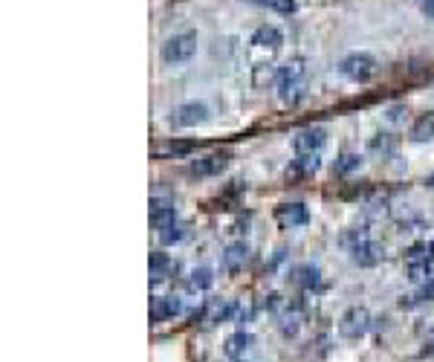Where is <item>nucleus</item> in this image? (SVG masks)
<instances>
[{
    "label": "nucleus",
    "mask_w": 434,
    "mask_h": 362,
    "mask_svg": "<svg viewBox=\"0 0 434 362\" xmlns=\"http://www.w3.org/2000/svg\"><path fill=\"white\" fill-rule=\"evenodd\" d=\"M191 148H194L191 142H171V145L157 148V157H168V154H188Z\"/></svg>",
    "instance_id": "b1692460"
},
{
    "label": "nucleus",
    "mask_w": 434,
    "mask_h": 362,
    "mask_svg": "<svg viewBox=\"0 0 434 362\" xmlns=\"http://www.w3.org/2000/svg\"><path fill=\"white\" fill-rule=\"evenodd\" d=\"M246 258H249V246L243 241H237V244L226 246V253H223V267H226V270H237V267H243Z\"/></svg>",
    "instance_id": "dca6fc26"
},
{
    "label": "nucleus",
    "mask_w": 434,
    "mask_h": 362,
    "mask_svg": "<svg viewBox=\"0 0 434 362\" xmlns=\"http://www.w3.org/2000/svg\"><path fill=\"white\" fill-rule=\"evenodd\" d=\"M212 284H215L212 267H197V270H191V278H188V287H191V290H208Z\"/></svg>",
    "instance_id": "6ab92c4d"
},
{
    "label": "nucleus",
    "mask_w": 434,
    "mask_h": 362,
    "mask_svg": "<svg viewBox=\"0 0 434 362\" xmlns=\"http://www.w3.org/2000/svg\"><path fill=\"white\" fill-rule=\"evenodd\" d=\"M325 142H327V131L318 128V125H316V128L299 131L296 139H292V145H296L299 154H318V151L325 148Z\"/></svg>",
    "instance_id": "6e6552de"
},
{
    "label": "nucleus",
    "mask_w": 434,
    "mask_h": 362,
    "mask_svg": "<svg viewBox=\"0 0 434 362\" xmlns=\"http://www.w3.org/2000/svg\"><path fill=\"white\" fill-rule=\"evenodd\" d=\"M347 253H351V261L359 264V267H376V264L385 258V246L365 238L362 244H356L354 249H347Z\"/></svg>",
    "instance_id": "39448f33"
},
{
    "label": "nucleus",
    "mask_w": 434,
    "mask_h": 362,
    "mask_svg": "<svg viewBox=\"0 0 434 362\" xmlns=\"http://www.w3.org/2000/svg\"><path fill=\"white\" fill-rule=\"evenodd\" d=\"M252 44L263 47V50H278V47L284 44V35H281L278 26L267 23V26H258V30H255V35H252Z\"/></svg>",
    "instance_id": "ddd939ff"
},
{
    "label": "nucleus",
    "mask_w": 434,
    "mask_h": 362,
    "mask_svg": "<svg viewBox=\"0 0 434 362\" xmlns=\"http://www.w3.org/2000/svg\"><path fill=\"white\" fill-rule=\"evenodd\" d=\"M287 278H290V281L296 284V287H301V290H313V287L321 284V273L313 267V264H299V267L290 270Z\"/></svg>",
    "instance_id": "9b49d317"
},
{
    "label": "nucleus",
    "mask_w": 434,
    "mask_h": 362,
    "mask_svg": "<svg viewBox=\"0 0 434 362\" xmlns=\"http://www.w3.org/2000/svg\"><path fill=\"white\" fill-rule=\"evenodd\" d=\"M423 12L428 18H434V0H423Z\"/></svg>",
    "instance_id": "bb28decb"
},
{
    "label": "nucleus",
    "mask_w": 434,
    "mask_h": 362,
    "mask_svg": "<svg viewBox=\"0 0 434 362\" xmlns=\"http://www.w3.org/2000/svg\"><path fill=\"white\" fill-rule=\"evenodd\" d=\"M183 238H186V226H183V224H171V226L160 229V241H162L165 246H171V244H180Z\"/></svg>",
    "instance_id": "412c9836"
},
{
    "label": "nucleus",
    "mask_w": 434,
    "mask_h": 362,
    "mask_svg": "<svg viewBox=\"0 0 434 362\" xmlns=\"http://www.w3.org/2000/svg\"><path fill=\"white\" fill-rule=\"evenodd\" d=\"M368 238V229L365 226H359V229H347V232H342V246H347V249H354L356 244H362V241H365Z\"/></svg>",
    "instance_id": "4be33fe9"
},
{
    "label": "nucleus",
    "mask_w": 434,
    "mask_h": 362,
    "mask_svg": "<svg viewBox=\"0 0 434 362\" xmlns=\"http://www.w3.org/2000/svg\"><path fill=\"white\" fill-rule=\"evenodd\" d=\"M368 148L373 151V154H380V157H391L397 151V139L391 134H376V136H371Z\"/></svg>",
    "instance_id": "f3484780"
},
{
    "label": "nucleus",
    "mask_w": 434,
    "mask_h": 362,
    "mask_svg": "<svg viewBox=\"0 0 434 362\" xmlns=\"http://www.w3.org/2000/svg\"><path fill=\"white\" fill-rule=\"evenodd\" d=\"M411 142H428L434 139V114H423L414 125H411Z\"/></svg>",
    "instance_id": "2eb2a0df"
},
{
    "label": "nucleus",
    "mask_w": 434,
    "mask_h": 362,
    "mask_svg": "<svg viewBox=\"0 0 434 362\" xmlns=\"http://www.w3.org/2000/svg\"><path fill=\"white\" fill-rule=\"evenodd\" d=\"M417 301H434V278H428V281H423V287L417 290Z\"/></svg>",
    "instance_id": "393cba45"
},
{
    "label": "nucleus",
    "mask_w": 434,
    "mask_h": 362,
    "mask_svg": "<svg viewBox=\"0 0 434 362\" xmlns=\"http://www.w3.org/2000/svg\"><path fill=\"white\" fill-rule=\"evenodd\" d=\"M174 122L180 128H197V125L208 122V107L203 102H183L174 110Z\"/></svg>",
    "instance_id": "423d86ee"
},
{
    "label": "nucleus",
    "mask_w": 434,
    "mask_h": 362,
    "mask_svg": "<svg viewBox=\"0 0 434 362\" xmlns=\"http://www.w3.org/2000/svg\"><path fill=\"white\" fill-rule=\"evenodd\" d=\"M151 275H162L168 267H171V258H168L165 253H151Z\"/></svg>",
    "instance_id": "5701e85b"
},
{
    "label": "nucleus",
    "mask_w": 434,
    "mask_h": 362,
    "mask_svg": "<svg viewBox=\"0 0 434 362\" xmlns=\"http://www.w3.org/2000/svg\"><path fill=\"white\" fill-rule=\"evenodd\" d=\"M304 76H307V61L304 58H292V61H287L281 70H278V76H275V81H278V93H281V99L284 102H299L301 96H304Z\"/></svg>",
    "instance_id": "f257e3e1"
},
{
    "label": "nucleus",
    "mask_w": 434,
    "mask_h": 362,
    "mask_svg": "<svg viewBox=\"0 0 434 362\" xmlns=\"http://www.w3.org/2000/svg\"><path fill=\"white\" fill-rule=\"evenodd\" d=\"M339 73H342L347 81L365 85L368 78L376 76V58H373L371 52H351V55H345V58H342Z\"/></svg>",
    "instance_id": "f03ea898"
},
{
    "label": "nucleus",
    "mask_w": 434,
    "mask_h": 362,
    "mask_svg": "<svg viewBox=\"0 0 434 362\" xmlns=\"http://www.w3.org/2000/svg\"><path fill=\"white\" fill-rule=\"evenodd\" d=\"M151 224L153 229H165L177 224V209L171 200H162V198H151Z\"/></svg>",
    "instance_id": "9d476101"
},
{
    "label": "nucleus",
    "mask_w": 434,
    "mask_h": 362,
    "mask_svg": "<svg viewBox=\"0 0 434 362\" xmlns=\"http://www.w3.org/2000/svg\"><path fill=\"white\" fill-rule=\"evenodd\" d=\"M229 154H223V151H217V154H206L200 160L191 162V174L194 177H217L229 169Z\"/></svg>",
    "instance_id": "0eeeda50"
},
{
    "label": "nucleus",
    "mask_w": 434,
    "mask_h": 362,
    "mask_svg": "<svg viewBox=\"0 0 434 362\" xmlns=\"http://www.w3.org/2000/svg\"><path fill=\"white\" fill-rule=\"evenodd\" d=\"M359 169H362V154H342L333 165V171L339 177H347V174H354Z\"/></svg>",
    "instance_id": "a211bd4d"
},
{
    "label": "nucleus",
    "mask_w": 434,
    "mask_h": 362,
    "mask_svg": "<svg viewBox=\"0 0 434 362\" xmlns=\"http://www.w3.org/2000/svg\"><path fill=\"white\" fill-rule=\"evenodd\" d=\"M180 310H183L180 299L162 296V299H153V304H151V319H153V322H165V319H174Z\"/></svg>",
    "instance_id": "f8f14e48"
},
{
    "label": "nucleus",
    "mask_w": 434,
    "mask_h": 362,
    "mask_svg": "<svg viewBox=\"0 0 434 362\" xmlns=\"http://www.w3.org/2000/svg\"><path fill=\"white\" fill-rule=\"evenodd\" d=\"M249 348H252V337H249V333H243V330H237V333H232V337L226 339L223 351H226V356H232V359H241Z\"/></svg>",
    "instance_id": "4468645a"
},
{
    "label": "nucleus",
    "mask_w": 434,
    "mask_h": 362,
    "mask_svg": "<svg viewBox=\"0 0 434 362\" xmlns=\"http://www.w3.org/2000/svg\"><path fill=\"white\" fill-rule=\"evenodd\" d=\"M249 3L267 6V9L278 12V15H292V12H296V0H249Z\"/></svg>",
    "instance_id": "aec40b11"
},
{
    "label": "nucleus",
    "mask_w": 434,
    "mask_h": 362,
    "mask_svg": "<svg viewBox=\"0 0 434 362\" xmlns=\"http://www.w3.org/2000/svg\"><path fill=\"white\" fill-rule=\"evenodd\" d=\"M197 52V32H180L171 35L162 44V61L165 64H186Z\"/></svg>",
    "instance_id": "7ed1b4c3"
},
{
    "label": "nucleus",
    "mask_w": 434,
    "mask_h": 362,
    "mask_svg": "<svg viewBox=\"0 0 434 362\" xmlns=\"http://www.w3.org/2000/svg\"><path fill=\"white\" fill-rule=\"evenodd\" d=\"M371 330V313L368 308H347L339 319V333L345 339H362Z\"/></svg>",
    "instance_id": "20e7f679"
},
{
    "label": "nucleus",
    "mask_w": 434,
    "mask_h": 362,
    "mask_svg": "<svg viewBox=\"0 0 434 362\" xmlns=\"http://www.w3.org/2000/svg\"><path fill=\"white\" fill-rule=\"evenodd\" d=\"M275 217L281 226L292 229V226H304L307 220H310V212H307L304 203H281L275 209Z\"/></svg>",
    "instance_id": "1a4fd4ad"
},
{
    "label": "nucleus",
    "mask_w": 434,
    "mask_h": 362,
    "mask_svg": "<svg viewBox=\"0 0 434 362\" xmlns=\"http://www.w3.org/2000/svg\"><path fill=\"white\" fill-rule=\"evenodd\" d=\"M402 114H409V110H405L402 105H394V107L388 110V119H391V122H400V119H402Z\"/></svg>",
    "instance_id": "a878e982"
}]
</instances>
